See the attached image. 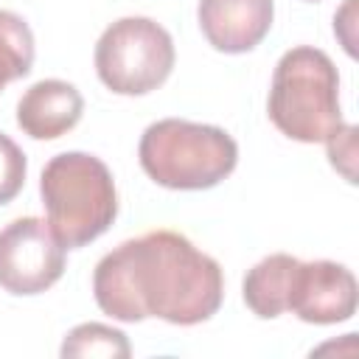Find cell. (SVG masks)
I'll return each instance as SVG.
<instances>
[{
    "instance_id": "cell-2",
    "label": "cell",
    "mask_w": 359,
    "mask_h": 359,
    "mask_svg": "<svg viewBox=\"0 0 359 359\" xmlns=\"http://www.w3.org/2000/svg\"><path fill=\"white\" fill-rule=\"evenodd\" d=\"M48 224L65 250L95 241L118 216V191L104 160L87 151H62L39 177Z\"/></svg>"
},
{
    "instance_id": "cell-3",
    "label": "cell",
    "mask_w": 359,
    "mask_h": 359,
    "mask_svg": "<svg viewBox=\"0 0 359 359\" xmlns=\"http://www.w3.org/2000/svg\"><path fill=\"white\" fill-rule=\"evenodd\" d=\"M137 157L157 185L174 191H205L233 174L238 146L222 126L163 118L146 126Z\"/></svg>"
},
{
    "instance_id": "cell-12",
    "label": "cell",
    "mask_w": 359,
    "mask_h": 359,
    "mask_svg": "<svg viewBox=\"0 0 359 359\" xmlns=\"http://www.w3.org/2000/svg\"><path fill=\"white\" fill-rule=\"evenodd\" d=\"M59 353L65 359H84V356H101V359H126L132 353V345L126 339L123 331L112 328V325H104V323H81L76 325Z\"/></svg>"
},
{
    "instance_id": "cell-13",
    "label": "cell",
    "mask_w": 359,
    "mask_h": 359,
    "mask_svg": "<svg viewBox=\"0 0 359 359\" xmlns=\"http://www.w3.org/2000/svg\"><path fill=\"white\" fill-rule=\"evenodd\" d=\"M25 171H28V163L22 149L8 135L0 132V205L11 202L22 191Z\"/></svg>"
},
{
    "instance_id": "cell-8",
    "label": "cell",
    "mask_w": 359,
    "mask_h": 359,
    "mask_svg": "<svg viewBox=\"0 0 359 359\" xmlns=\"http://www.w3.org/2000/svg\"><path fill=\"white\" fill-rule=\"evenodd\" d=\"M272 0H199L196 17L205 39L222 53L252 50L272 28Z\"/></svg>"
},
{
    "instance_id": "cell-10",
    "label": "cell",
    "mask_w": 359,
    "mask_h": 359,
    "mask_svg": "<svg viewBox=\"0 0 359 359\" xmlns=\"http://www.w3.org/2000/svg\"><path fill=\"white\" fill-rule=\"evenodd\" d=\"M297 258L286 252H275L261 258L244 275V303L261 320H275L286 311L289 303V283Z\"/></svg>"
},
{
    "instance_id": "cell-6",
    "label": "cell",
    "mask_w": 359,
    "mask_h": 359,
    "mask_svg": "<svg viewBox=\"0 0 359 359\" xmlns=\"http://www.w3.org/2000/svg\"><path fill=\"white\" fill-rule=\"evenodd\" d=\"M65 272V244L50 224L22 216L0 230V286L11 294H39Z\"/></svg>"
},
{
    "instance_id": "cell-15",
    "label": "cell",
    "mask_w": 359,
    "mask_h": 359,
    "mask_svg": "<svg viewBox=\"0 0 359 359\" xmlns=\"http://www.w3.org/2000/svg\"><path fill=\"white\" fill-rule=\"evenodd\" d=\"M309 3H317V0H309Z\"/></svg>"
},
{
    "instance_id": "cell-9",
    "label": "cell",
    "mask_w": 359,
    "mask_h": 359,
    "mask_svg": "<svg viewBox=\"0 0 359 359\" xmlns=\"http://www.w3.org/2000/svg\"><path fill=\"white\" fill-rule=\"evenodd\" d=\"M84 112L81 93L62 79L31 84L17 101V126L34 140H53L70 132Z\"/></svg>"
},
{
    "instance_id": "cell-5",
    "label": "cell",
    "mask_w": 359,
    "mask_h": 359,
    "mask_svg": "<svg viewBox=\"0 0 359 359\" xmlns=\"http://www.w3.org/2000/svg\"><path fill=\"white\" fill-rule=\"evenodd\" d=\"M174 67L171 34L149 17H121L95 42V73L118 95L157 90Z\"/></svg>"
},
{
    "instance_id": "cell-11",
    "label": "cell",
    "mask_w": 359,
    "mask_h": 359,
    "mask_svg": "<svg viewBox=\"0 0 359 359\" xmlns=\"http://www.w3.org/2000/svg\"><path fill=\"white\" fill-rule=\"evenodd\" d=\"M34 65V34L28 22L8 11L0 8V90L31 73Z\"/></svg>"
},
{
    "instance_id": "cell-4",
    "label": "cell",
    "mask_w": 359,
    "mask_h": 359,
    "mask_svg": "<svg viewBox=\"0 0 359 359\" xmlns=\"http://www.w3.org/2000/svg\"><path fill=\"white\" fill-rule=\"evenodd\" d=\"M269 121L292 140L323 143L339 123V76L331 56L320 48H292L272 73Z\"/></svg>"
},
{
    "instance_id": "cell-7",
    "label": "cell",
    "mask_w": 359,
    "mask_h": 359,
    "mask_svg": "<svg viewBox=\"0 0 359 359\" xmlns=\"http://www.w3.org/2000/svg\"><path fill=\"white\" fill-rule=\"evenodd\" d=\"M356 278L337 261H297L289 283L286 311L303 323L334 325L356 314Z\"/></svg>"
},
{
    "instance_id": "cell-14",
    "label": "cell",
    "mask_w": 359,
    "mask_h": 359,
    "mask_svg": "<svg viewBox=\"0 0 359 359\" xmlns=\"http://www.w3.org/2000/svg\"><path fill=\"white\" fill-rule=\"evenodd\" d=\"M323 143L328 146V160H331V165H334L348 182H356V126L339 123Z\"/></svg>"
},
{
    "instance_id": "cell-1",
    "label": "cell",
    "mask_w": 359,
    "mask_h": 359,
    "mask_svg": "<svg viewBox=\"0 0 359 359\" xmlns=\"http://www.w3.org/2000/svg\"><path fill=\"white\" fill-rule=\"evenodd\" d=\"M93 294L98 309L121 323L160 317L171 325H196L219 311L224 275L182 233L149 230L98 261Z\"/></svg>"
}]
</instances>
